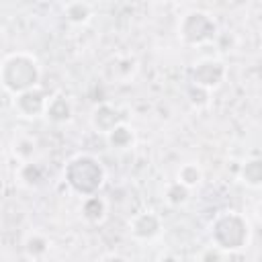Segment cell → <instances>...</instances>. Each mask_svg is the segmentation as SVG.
Wrapping results in <instances>:
<instances>
[{
	"label": "cell",
	"instance_id": "6da1fadb",
	"mask_svg": "<svg viewBox=\"0 0 262 262\" xmlns=\"http://www.w3.org/2000/svg\"><path fill=\"white\" fill-rule=\"evenodd\" d=\"M41 76H43L41 61L31 51L16 49L6 53L0 61V84L4 92H8L10 96L41 86Z\"/></svg>",
	"mask_w": 262,
	"mask_h": 262
},
{
	"label": "cell",
	"instance_id": "7a4b0ae2",
	"mask_svg": "<svg viewBox=\"0 0 262 262\" xmlns=\"http://www.w3.org/2000/svg\"><path fill=\"white\" fill-rule=\"evenodd\" d=\"M209 242L223 254H237L252 242L250 219L233 209L219 211L209 223Z\"/></svg>",
	"mask_w": 262,
	"mask_h": 262
},
{
	"label": "cell",
	"instance_id": "3957f363",
	"mask_svg": "<svg viewBox=\"0 0 262 262\" xmlns=\"http://www.w3.org/2000/svg\"><path fill=\"white\" fill-rule=\"evenodd\" d=\"M63 182L74 194L82 199L94 196L106 182V170L96 156L80 151L63 164Z\"/></svg>",
	"mask_w": 262,
	"mask_h": 262
},
{
	"label": "cell",
	"instance_id": "277c9868",
	"mask_svg": "<svg viewBox=\"0 0 262 262\" xmlns=\"http://www.w3.org/2000/svg\"><path fill=\"white\" fill-rule=\"evenodd\" d=\"M176 37L184 47H203L219 37V25L209 10L190 8L176 23Z\"/></svg>",
	"mask_w": 262,
	"mask_h": 262
},
{
	"label": "cell",
	"instance_id": "5b68a950",
	"mask_svg": "<svg viewBox=\"0 0 262 262\" xmlns=\"http://www.w3.org/2000/svg\"><path fill=\"white\" fill-rule=\"evenodd\" d=\"M227 63L221 57H201L196 59L188 70V80L192 86H199L203 90H217L227 80Z\"/></svg>",
	"mask_w": 262,
	"mask_h": 262
},
{
	"label": "cell",
	"instance_id": "8992f818",
	"mask_svg": "<svg viewBox=\"0 0 262 262\" xmlns=\"http://www.w3.org/2000/svg\"><path fill=\"white\" fill-rule=\"evenodd\" d=\"M137 72H139V61L131 53H115L100 68V76L108 84H131Z\"/></svg>",
	"mask_w": 262,
	"mask_h": 262
},
{
	"label": "cell",
	"instance_id": "52a82bcc",
	"mask_svg": "<svg viewBox=\"0 0 262 262\" xmlns=\"http://www.w3.org/2000/svg\"><path fill=\"white\" fill-rule=\"evenodd\" d=\"M49 98H51V94L43 86H35L31 90H25V92L12 96V108H14L16 117L33 121V119L45 117Z\"/></svg>",
	"mask_w": 262,
	"mask_h": 262
},
{
	"label": "cell",
	"instance_id": "ba28073f",
	"mask_svg": "<svg viewBox=\"0 0 262 262\" xmlns=\"http://www.w3.org/2000/svg\"><path fill=\"white\" fill-rule=\"evenodd\" d=\"M127 231L135 242H154L162 235L164 231V221L162 217L147 209V211H139L135 213L129 221H127Z\"/></svg>",
	"mask_w": 262,
	"mask_h": 262
},
{
	"label": "cell",
	"instance_id": "9c48e42d",
	"mask_svg": "<svg viewBox=\"0 0 262 262\" xmlns=\"http://www.w3.org/2000/svg\"><path fill=\"white\" fill-rule=\"evenodd\" d=\"M88 123H90V129L96 133V135H108L115 127H119L121 123H125L123 115H121V108L115 106L113 102H98L92 106L90 111V117H88Z\"/></svg>",
	"mask_w": 262,
	"mask_h": 262
},
{
	"label": "cell",
	"instance_id": "30bf717a",
	"mask_svg": "<svg viewBox=\"0 0 262 262\" xmlns=\"http://www.w3.org/2000/svg\"><path fill=\"white\" fill-rule=\"evenodd\" d=\"M43 119H45L47 123L55 125V127L68 125V123L74 119V102H72V98H70L68 94H63V92L51 94Z\"/></svg>",
	"mask_w": 262,
	"mask_h": 262
},
{
	"label": "cell",
	"instance_id": "8fae6325",
	"mask_svg": "<svg viewBox=\"0 0 262 262\" xmlns=\"http://www.w3.org/2000/svg\"><path fill=\"white\" fill-rule=\"evenodd\" d=\"M61 16L72 27H84V25H88L92 20L94 8H92L90 2L74 0V2H68V4L61 6Z\"/></svg>",
	"mask_w": 262,
	"mask_h": 262
},
{
	"label": "cell",
	"instance_id": "7c38bea8",
	"mask_svg": "<svg viewBox=\"0 0 262 262\" xmlns=\"http://www.w3.org/2000/svg\"><path fill=\"white\" fill-rule=\"evenodd\" d=\"M80 215L86 223L90 225H100L104 223L106 215H108V205L106 201L100 196V194H94V196H86L82 199V205H80Z\"/></svg>",
	"mask_w": 262,
	"mask_h": 262
},
{
	"label": "cell",
	"instance_id": "4fadbf2b",
	"mask_svg": "<svg viewBox=\"0 0 262 262\" xmlns=\"http://www.w3.org/2000/svg\"><path fill=\"white\" fill-rule=\"evenodd\" d=\"M23 250H25V256L29 258V260H43L47 254H49V250H51V239L43 233V231H39V229H33V231H29L27 235H25V239H23Z\"/></svg>",
	"mask_w": 262,
	"mask_h": 262
},
{
	"label": "cell",
	"instance_id": "5bb4252c",
	"mask_svg": "<svg viewBox=\"0 0 262 262\" xmlns=\"http://www.w3.org/2000/svg\"><path fill=\"white\" fill-rule=\"evenodd\" d=\"M237 178L248 188H262V156L246 158L237 168Z\"/></svg>",
	"mask_w": 262,
	"mask_h": 262
},
{
	"label": "cell",
	"instance_id": "9a60e30c",
	"mask_svg": "<svg viewBox=\"0 0 262 262\" xmlns=\"http://www.w3.org/2000/svg\"><path fill=\"white\" fill-rule=\"evenodd\" d=\"M10 154L18 164L35 162V154H37L35 137H31V135H14L12 143H10Z\"/></svg>",
	"mask_w": 262,
	"mask_h": 262
},
{
	"label": "cell",
	"instance_id": "2e32d148",
	"mask_svg": "<svg viewBox=\"0 0 262 262\" xmlns=\"http://www.w3.org/2000/svg\"><path fill=\"white\" fill-rule=\"evenodd\" d=\"M106 141L113 149L117 151H125V149H131L137 141V135H135V129L127 123H121L119 127H115L108 135H106Z\"/></svg>",
	"mask_w": 262,
	"mask_h": 262
},
{
	"label": "cell",
	"instance_id": "e0dca14e",
	"mask_svg": "<svg viewBox=\"0 0 262 262\" xmlns=\"http://www.w3.org/2000/svg\"><path fill=\"white\" fill-rule=\"evenodd\" d=\"M14 176L18 180V184H23L27 188H37L45 178V170L37 162H27V164H18Z\"/></svg>",
	"mask_w": 262,
	"mask_h": 262
},
{
	"label": "cell",
	"instance_id": "ac0fdd59",
	"mask_svg": "<svg viewBox=\"0 0 262 262\" xmlns=\"http://www.w3.org/2000/svg\"><path fill=\"white\" fill-rule=\"evenodd\" d=\"M188 199H190V188H186L182 182H178V180L166 182V186H164V201L170 207H174V209L184 207L188 203Z\"/></svg>",
	"mask_w": 262,
	"mask_h": 262
},
{
	"label": "cell",
	"instance_id": "d6986e66",
	"mask_svg": "<svg viewBox=\"0 0 262 262\" xmlns=\"http://www.w3.org/2000/svg\"><path fill=\"white\" fill-rule=\"evenodd\" d=\"M203 168L196 164V162H186V164H182L180 168H178V172H176V180L178 182H182L186 188H196L201 182H203Z\"/></svg>",
	"mask_w": 262,
	"mask_h": 262
},
{
	"label": "cell",
	"instance_id": "ffe728a7",
	"mask_svg": "<svg viewBox=\"0 0 262 262\" xmlns=\"http://www.w3.org/2000/svg\"><path fill=\"white\" fill-rule=\"evenodd\" d=\"M186 98H188V102H190L194 108H205V106H209V102H211V92H209V90H203V88H199V86L188 84V88H186Z\"/></svg>",
	"mask_w": 262,
	"mask_h": 262
},
{
	"label": "cell",
	"instance_id": "44dd1931",
	"mask_svg": "<svg viewBox=\"0 0 262 262\" xmlns=\"http://www.w3.org/2000/svg\"><path fill=\"white\" fill-rule=\"evenodd\" d=\"M223 256H227V254H223V252H219L217 248L209 246V248H205V250L201 252L199 262H223Z\"/></svg>",
	"mask_w": 262,
	"mask_h": 262
},
{
	"label": "cell",
	"instance_id": "7402d4cb",
	"mask_svg": "<svg viewBox=\"0 0 262 262\" xmlns=\"http://www.w3.org/2000/svg\"><path fill=\"white\" fill-rule=\"evenodd\" d=\"M156 262H182V258L174 252H160L156 256Z\"/></svg>",
	"mask_w": 262,
	"mask_h": 262
},
{
	"label": "cell",
	"instance_id": "603a6c76",
	"mask_svg": "<svg viewBox=\"0 0 262 262\" xmlns=\"http://www.w3.org/2000/svg\"><path fill=\"white\" fill-rule=\"evenodd\" d=\"M98 262H129L125 256H121V254H117V252H108V254H104Z\"/></svg>",
	"mask_w": 262,
	"mask_h": 262
},
{
	"label": "cell",
	"instance_id": "cb8c5ba5",
	"mask_svg": "<svg viewBox=\"0 0 262 262\" xmlns=\"http://www.w3.org/2000/svg\"><path fill=\"white\" fill-rule=\"evenodd\" d=\"M254 211H256V217H258V221H262V199L256 203V209H254Z\"/></svg>",
	"mask_w": 262,
	"mask_h": 262
}]
</instances>
